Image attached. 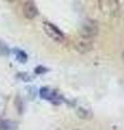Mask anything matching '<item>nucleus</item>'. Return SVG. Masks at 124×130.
I'll list each match as a JSON object with an SVG mask.
<instances>
[{
    "mask_svg": "<svg viewBox=\"0 0 124 130\" xmlns=\"http://www.w3.org/2000/svg\"><path fill=\"white\" fill-rule=\"evenodd\" d=\"M99 10L107 16H114L120 11L119 0H98Z\"/></svg>",
    "mask_w": 124,
    "mask_h": 130,
    "instance_id": "nucleus-1",
    "label": "nucleus"
},
{
    "mask_svg": "<svg viewBox=\"0 0 124 130\" xmlns=\"http://www.w3.org/2000/svg\"><path fill=\"white\" fill-rule=\"evenodd\" d=\"M98 32V26L95 21H85L82 24L80 29V38L91 40L93 39Z\"/></svg>",
    "mask_w": 124,
    "mask_h": 130,
    "instance_id": "nucleus-2",
    "label": "nucleus"
},
{
    "mask_svg": "<svg viewBox=\"0 0 124 130\" xmlns=\"http://www.w3.org/2000/svg\"><path fill=\"white\" fill-rule=\"evenodd\" d=\"M42 27H43V30H44L46 36H49L54 41L62 42L65 40V35H64L63 31L59 29L57 26H55L54 24H52L50 22H43Z\"/></svg>",
    "mask_w": 124,
    "mask_h": 130,
    "instance_id": "nucleus-3",
    "label": "nucleus"
},
{
    "mask_svg": "<svg viewBox=\"0 0 124 130\" xmlns=\"http://www.w3.org/2000/svg\"><path fill=\"white\" fill-rule=\"evenodd\" d=\"M39 94L42 99H44L45 101L53 103V104H59L63 102V96L59 94L56 90H53L49 87H43L40 89Z\"/></svg>",
    "mask_w": 124,
    "mask_h": 130,
    "instance_id": "nucleus-4",
    "label": "nucleus"
},
{
    "mask_svg": "<svg viewBox=\"0 0 124 130\" xmlns=\"http://www.w3.org/2000/svg\"><path fill=\"white\" fill-rule=\"evenodd\" d=\"M23 13L25 18L33 20L38 15V8L33 1H26L23 6Z\"/></svg>",
    "mask_w": 124,
    "mask_h": 130,
    "instance_id": "nucleus-5",
    "label": "nucleus"
},
{
    "mask_svg": "<svg viewBox=\"0 0 124 130\" xmlns=\"http://www.w3.org/2000/svg\"><path fill=\"white\" fill-rule=\"evenodd\" d=\"M17 123L13 120H1L0 121V130H16Z\"/></svg>",
    "mask_w": 124,
    "mask_h": 130,
    "instance_id": "nucleus-6",
    "label": "nucleus"
},
{
    "mask_svg": "<svg viewBox=\"0 0 124 130\" xmlns=\"http://www.w3.org/2000/svg\"><path fill=\"white\" fill-rule=\"evenodd\" d=\"M14 53H15V58H16V60L19 63H25L27 61V59H28L26 52H24L23 50H19V49H15Z\"/></svg>",
    "mask_w": 124,
    "mask_h": 130,
    "instance_id": "nucleus-7",
    "label": "nucleus"
},
{
    "mask_svg": "<svg viewBox=\"0 0 124 130\" xmlns=\"http://www.w3.org/2000/svg\"><path fill=\"white\" fill-rule=\"evenodd\" d=\"M9 48L7 47V44L5 42L0 41V55H8L9 54Z\"/></svg>",
    "mask_w": 124,
    "mask_h": 130,
    "instance_id": "nucleus-8",
    "label": "nucleus"
},
{
    "mask_svg": "<svg viewBox=\"0 0 124 130\" xmlns=\"http://www.w3.org/2000/svg\"><path fill=\"white\" fill-rule=\"evenodd\" d=\"M36 74H44V73L47 72V68H45L44 66H42V65H39L38 67H36Z\"/></svg>",
    "mask_w": 124,
    "mask_h": 130,
    "instance_id": "nucleus-9",
    "label": "nucleus"
},
{
    "mask_svg": "<svg viewBox=\"0 0 124 130\" xmlns=\"http://www.w3.org/2000/svg\"><path fill=\"white\" fill-rule=\"evenodd\" d=\"M122 60H123V62H124V51H123V53H122Z\"/></svg>",
    "mask_w": 124,
    "mask_h": 130,
    "instance_id": "nucleus-10",
    "label": "nucleus"
},
{
    "mask_svg": "<svg viewBox=\"0 0 124 130\" xmlns=\"http://www.w3.org/2000/svg\"><path fill=\"white\" fill-rule=\"evenodd\" d=\"M8 1H10V2H12V1H14V0H8Z\"/></svg>",
    "mask_w": 124,
    "mask_h": 130,
    "instance_id": "nucleus-11",
    "label": "nucleus"
},
{
    "mask_svg": "<svg viewBox=\"0 0 124 130\" xmlns=\"http://www.w3.org/2000/svg\"><path fill=\"white\" fill-rule=\"evenodd\" d=\"M76 130H79V129H76Z\"/></svg>",
    "mask_w": 124,
    "mask_h": 130,
    "instance_id": "nucleus-12",
    "label": "nucleus"
}]
</instances>
